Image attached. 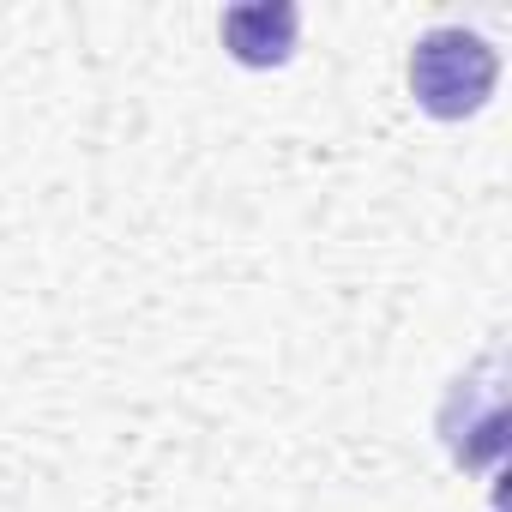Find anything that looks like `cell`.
Masks as SVG:
<instances>
[{
	"mask_svg": "<svg viewBox=\"0 0 512 512\" xmlns=\"http://www.w3.org/2000/svg\"><path fill=\"white\" fill-rule=\"evenodd\" d=\"M296 7L290 0H260V7H235L223 13V49L241 67H278L296 49Z\"/></svg>",
	"mask_w": 512,
	"mask_h": 512,
	"instance_id": "obj_2",
	"label": "cell"
},
{
	"mask_svg": "<svg viewBox=\"0 0 512 512\" xmlns=\"http://www.w3.org/2000/svg\"><path fill=\"white\" fill-rule=\"evenodd\" d=\"M494 79H500V55H494L476 31H464V25L428 31V37L416 43V55H410V91H416V103H422L428 115H440V121L476 115V109L488 103Z\"/></svg>",
	"mask_w": 512,
	"mask_h": 512,
	"instance_id": "obj_1",
	"label": "cell"
}]
</instances>
